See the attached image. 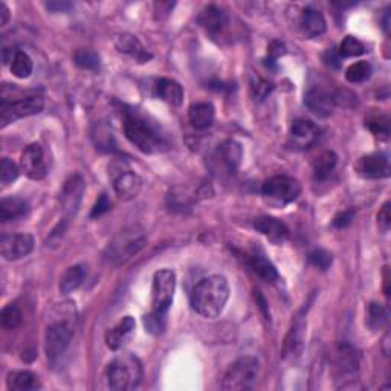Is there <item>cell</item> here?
Wrapping results in <instances>:
<instances>
[{"mask_svg":"<svg viewBox=\"0 0 391 391\" xmlns=\"http://www.w3.org/2000/svg\"><path fill=\"white\" fill-rule=\"evenodd\" d=\"M304 104L312 114L326 118L334 114L336 97L327 92L326 89L312 87L310 90H307V94L304 95Z\"/></svg>","mask_w":391,"mask_h":391,"instance_id":"cell-14","label":"cell"},{"mask_svg":"<svg viewBox=\"0 0 391 391\" xmlns=\"http://www.w3.org/2000/svg\"><path fill=\"white\" fill-rule=\"evenodd\" d=\"M156 94L170 106H180L184 101V89L172 78H160L156 82Z\"/></svg>","mask_w":391,"mask_h":391,"instance_id":"cell-26","label":"cell"},{"mask_svg":"<svg viewBox=\"0 0 391 391\" xmlns=\"http://www.w3.org/2000/svg\"><path fill=\"white\" fill-rule=\"evenodd\" d=\"M46 8L49 9V11H54V13H66L72 8V4L60 2V0H55V2H48Z\"/></svg>","mask_w":391,"mask_h":391,"instance_id":"cell-47","label":"cell"},{"mask_svg":"<svg viewBox=\"0 0 391 391\" xmlns=\"http://www.w3.org/2000/svg\"><path fill=\"white\" fill-rule=\"evenodd\" d=\"M388 321V312L384 306H380L378 303H372L368 306V312H367V324L372 330H379L382 329Z\"/></svg>","mask_w":391,"mask_h":391,"instance_id":"cell-34","label":"cell"},{"mask_svg":"<svg viewBox=\"0 0 391 391\" xmlns=\"http://www.w3.org/2000/svg\"><path fill=\"white\" fill-rule=\"evenodd\" d=\"M115 46L119 53L135 58L138 63H145L150 58H152V54H150L147 49L141 45V42H139V40L132 34L118 35L115 38Z\"/></svg>","mask_w":391,"mask_h":391,"instance_id":"cell-22","label":"cell"},{"mask_svg":"<svg viewBox=\"0 0 391 391\" xmlns=\"http://www.w3.org/2000/svg\"><path fill=\"white\" fill-rule=\"evenodd\" d=\"M353 209H347V211L339 213L335 219H334V226L335 228H346L350 224H352L353 220Z\"/></svg>","mask_w":391,"mask_h":391,"instance_id":"cell-45","label":"cell"},{"mask_svg":"<svg viewBox=\"0 0 391 391\" xmlns=\"http://www.w3.org/2000/svg\"><path fill=\"white\" fill-rule=\"evenodd\" d=\"M84 193V184L83 179L79 176H72L71 179L66 180V184L60 194V202H62L63 211L71 217L77 213V209L82 202V197Z\"/></svg>","mask_w":391,"mask_h":391,"instance_id":"cell-16","label":"cell"},{"mask_svg":"<svg viewBox=\"0 0 391 391\" xmlns=\"http://www.w3.org/2000/svg\"><path fill=\"white\" fill-rule=\"evenodd\" d=\"M33 60L25 51H16L11 58V74L16 78L25 79L33 74Z\"/></svg>","mask_w":391,"mask_h":391,"instance_id":"cell-32","label":"cell"},{"mask_svg":"<svg viewBox=\"0 0 391 391\" xmlns=\"http://www.w3.org/2000/svg\"><path fill=\"white\" fill-rule=\"evenodd\" d=\"M246 262H248L249 268L253 269L260 278H263L268 283H274L280 278L275 266L270 263V260L266 257V254L262 249L257 248L253 250V253L248 254Z\"/></svg>","mask_w":391,"mask_h":391,"instance_id":"cell-20","label":"cell"},{"mask_svg":"<svg viewBox=\"0 0 391 391\" xmlns=\"http://www.w3.org/2000/svg\"><path fill=\"white\" fill-rule=\"evenodd\" d=\"M332 363L338 376H353L359 372L360 352L352 344H339L334 352Z\"/></svg>","mask_w":391,"mask_h":391,"instance_id":"cell-11","label":"cell"},{"mask_svg":"<svg viewBox=\"0 0 391 391\" xmlns=\"http://www.w3.org/2000/svg\"><path fill=\"white\" fill-rule=\"evenodd\" d=\"M87 275V266L86 265H75L66 269L62 280H60V292L67 295L77 290L83 285L84 278Z\"/></svg>","mask_w":391,"mask_h":391,"instance_id":"cell-28","label":"cell"},{"mask_svg":"<svg viewBox=\"0 0 391 391\" xmlns=\"http://www.w3.org/2000/svg\"><path fill=\"white\" fill-rule=\"evenodd\" d=\"M28 202L22 197H6L0 202V220L11 222L23 217L28 213Z\"/></svg>","mask_w":391,"mask_h":391,"instance_id":"cell-29","label":"cell"},{"mask_svg":"<svg viewBox=\"0 0 391 391\" xmlns=\"http://www.w3.org/2000/svg\"><path fill=\"white\" fill-rule=\"evenodd\" d=\"M229 298V285L224 275L202 278L192 292V306L204 318H217Z\"/></svg>","mask_w":391,"mask_h":391,"instance_id":"cell-3","label":"cell"},{"mask_svg":"<svg viewBox=\"0 0 391 391\" xmlns=\"http://www.w3.org/2000/svg\"><path fill=\"white\" fill-rule=\"evenodd\" d=\"M242 158H243L242 145L233 141V139H226V141L220 144L214 155L217 164L229 175L237 172L240 163H242Z\"/></svg>","mask_w":391,"mask_h":391,"instance_id":"cell-15","label":"cell"},{"mask_svg":"<svg viewBox=\"0 0 391 391\" xmlns=\"http://www.w3.org/2000/svg\"><path fill=\"white\" fill-rule=\"evenodd\" d=\"M144 326L147 329V332H150V334H153V335L163 334L165 329V315H159L152 310V314L144 316Z\"/></svg>","mask_w":391,"mask_h":391,"instance_id":"cell-41","label":"cell"},{"mask_svg":"<svg viewBox=\"0 0 391 391\" xmlns=\"http://www.w3.org/2000/svg\"><path fill=\"white\" fill-rule=\"evenodd\" d=\"M254 228L275 245H282L289 237V229L286 228V225L283 222H280V220L275 217H269V216L258 217L254 220Z\"/></svg>","mask_w":391,"mask_h":391,"instance_id":"cell-19","label":"cell"},{"mask_svg":"<svg viewBox=\"0 0 391 391\" xmlns=\"http://www.w3.org/2000/svg\"><path fill=\"white\" fill-rule=\"evenodd\" d=\"M124 116V135L138 150L143 153L153 155L165 152L170 147L167 136L163 133L159 126L139 114L135 109H123Z\"/></svg>","mask_w":391,"mask_h":391,"instance_id":"cell-1","label":"cell"},{"mask_svg":"<svg viewBox=\"0 0 391 391\" xmlns=\"http://www.w3.org/2000/svg\"><path fill=\"white\" fill-rule=\"evenodd\" d=\"M304 330H306V323L303 316H297L292 327H290L289 334L285 339V347H283V353L285 358H297L302 353L303 348V341H304Z\"/></svg>","mask_w":391,"mask_h":391,"instance_id":"cell-24","label":"cell"},{"mask_svg":"<svg viewBox=\"0 0 391 391\" xmlns=\"http://www.w3.org/2000/svg\"><path fill=\"white\" fill-rule=\"evenodd\" d=\"M199 23L202 25V28L209 35L216 38L225 33V29L228 26V14L222 8H219L216 5H209L204 9L202 13H200Z\"/></svg>","mask_w":391,"mask_h":391,"instance_id":"cell-18","label":"cell"},{"mask_svg":"<svg viewBox=\"0 0 391 391\" xmlns=\"http://www.w3.org/2000/svg\"><path fill=\"white\" fill-rule=\"evenodd\" d=\"M327 23L323 13H319L318 9L314 8H306L302 17H299V29L304 37L314 38L323 34L326 31Z\"/></svg>","mask_w":391,"mask_h":391,"instance_id":"cell-23","label":"cell"},{"mask_svg":"<svg viewBox=\"0 0 391 391\" xmlns=\"http://www.w3.org/2000/svg\"><path fill=\"white\" fill-rule=\"evenodd\" d=\"M6 385L13 391H31L40 388L38 378L31 372H26V370L25 372L9 373Z\"/></svg>","mask_w":391,"mask_h":391,"instance_id":"cell-30","label":"cell"},{"mask_svg":"<svg viewBox=\"0 0 391 391\" xmlns=\"http://www.w3.org/2000/svg\"><path fill=\"white\" fill-rule=\"evenodd\" d=\"M338 164V156L336 153L327 152L321 153L316 160L314 163V176L316 180H327L330 177V175L334 173V170Z\"/></svg>","mask_w":391,"mask_h":391,"instance_id":"cell-31","label":"cell"},{"mask_svg":"<svg viewBox=\"0 0 391 391\" xmlns=\"http://www.w3.org/2000/svg\"><path fill=\"white\" fill-rule=\"evenodd\" d=\"M8 20H9V9L2 2V4H0V25L5 26L8 23Z\"/></svg>","mask_w":391,"mask_h":391,"instance_id":"cell-48","label":"cell"},{"mask_svg":"<svg viewBox=\"0 0 391 391\" xmlns=\"http://www.w3.org/2000/svg\"><path fill=\"white\" fill-rule=\"evenodd\" d=\"M43 107V98L37 95L20 98L16 99V101H6V99H2V103H0V126L5 128L8 124L17 121L20 118L37 115L42 112Z\"/></svg>","mask_w":391,"mask_h":391,"instance_id":"cell-8","label":"cell"},{"mask_svg":"<svg viewBox=\"0 0 391 391\" xmlns=\"http://www.w3.org/2000/svg\"><path fill=\"white\" fill-rule=\"evenodd\" d=\"M20 170L9 158H4L2 163H0V180H2V185H8L14 182L18 177Z\"/></svg>","mask_w":391,"mask_h":391,"instance_id":"cell-39","label":"cell"},{"mask_svg":"<svg viewBox=\"0 0 391 391\" xmlns=\"http://www.w3.org/2000/svg\"><path fill=\"white\" fill-rule=\"evenodd\" d=\"M272 84L268 83L262 77L254 75L250 78V90H253L254 98L260 99V101H263L265 98H268V95L272 92Z\"/></svg>","mask_w":391,"mask_h":391,"instance_id":"cell-40","label":"cell"},{"mask_svg":"<svg viewBox=\"0 0 391 391\" xmlns=\"http://www.w3.org/2000/svg\"><path fill=\"white\" fill-rule=\"evenodd\" d=\"M20 168L29 179H43L48 175V159L43 147L40 144L28 145L20 158Z\"/></svg>","mask_w":391,"mask_h":391,"instance_id":"cell-10","label":"cell"},{"mask_svg":"<svg viewBox=\"0 0 391 391\" xmlns=\"http://www.w3.org/2000/svg\"><path fill=\"white\" fill-rule=\"evenodd\" d=\"M114 188L119 199L132 200L141 193L143 179L133 172H123L121 175H118L115 177Z\"/></svg>","mask_w":391,"mask_h":391,"instance_id":"cell-21","label":"cell"},{"mask_svg":"<svg viewBox=\"0 0 391 391\" xmlns=\"http://www.w3.org/2000/svg\"><path fill=\"white\" fill-rule=\"evenodd\" d=\"M143 379V365L132 353L116 356L106 368V380L110 390H133Z\"/></svg>","mask_w":391,"mask_h":391,"instance_id":"cell-4","label":"cell"},{"mask_svg":"<svg viewBox=\"0 0 391 391\" xmlns=\"http://www.w3.org/2000/svg\"><path fill=\"white\" fill-rule=\"evenodd\" d=\"M258 378V360L255 358H240L228 368L224 376L222 388L226 391L250 390Z\"/></svg>","mask_w":391,"mask_h":391,"instance_id":"cell-6","label":"cell"},{"mask_svg":"<svg viewBox=\"0 0 391 391\" xmlns=\"http://www.w3.org/2000/svg\"><path fill=\"white\" fill-rule=\"evenodd\" d=\"M34 237L31 234L4 236L0 240V253L5 260H20L33 253Z\"/></svg>","mask_w":391,"mask_h":391,"instance_id":"cell-12","label":"cell"},{"mask_svg":"<svg viewBox=\"0 0 391 391\" xmlns=\"http://www.w3.org/2000/svg\"><path fill=\"white\" fill-rule=\"evenodd\" d=\"M309 260H310V263L315 265L316 268L326 270V269H329L330 265H332L334 257H332V254L327 253V250H324V249H315L314 253L309 255Z\"/></svg>","mask_w":391,"mask_h":391,"instance_id":"cell-42","label":"cell"},{"mask_svg":"<svg viewBox=\"0 0 391 391\" xmlns=\"http://www.w3.org/2000/svg\"><path fill=\"white\" fill-rule=\"evenodd\" d=\"M22 324V312L16 304H8L2 310V326L8 330H14Z\"/></svg>","mask_w":391,"mask_h":391,"instance_id":"cell-38","label":"cell"},{"mask_svg":"<svg viewBox=\"0 0 391 391\" xmlns=\"http://www.w3.org/2000/svg\"><path fill=\"white\" fill-rule=\"evenodd\" d=\"M110 206H112V204H110V200H109L107 194H101V196L98 197L97 204L94 205L92 213H90V217H99V216H103L104 213L109 211Z\"/></svg>","mask_w":391,"mask_h":391,"instance_id":"cell-44","label":"cell"},{"mask_svg":"<svg viewBox=\"0 0 391 391\" xmlns=\"http://www.w3.org/2000/svg\"><path fill=\"white\" fill-rule=\"evenodd\" d=\"M145 243V234L143 228L136 225L121 229L104 250V257L109 263L121 266L130 258L136 255Z\"/></svg>","mask_w":391,"mask_h":391,"instance_id":"cell-5","label":"cell"},{"mask_svg":"<svg viewBox=\"0 0 391 391\" xmlns=\"http://www.w3.org/2000/svg\"><path fill=\"white\" fill-rule=\"evenodd\" d=\"M135 332V319L132 316L123 318L116 327L110 329L106 334V344L110 350H119Z\"/></svg>","mask_w":391,"mask_h":391,"instance_id":"cell-25","label":"cell"},{"mask_svg":"<svg viewBox=\"0 0 391 391\" xmlns=\"http://www.w3.org/2000/svg\"><path fill=\"white\" fill-rule=\"evenodd\" d=\"M378 225L379 228L382 229V231H388L391 226V213H390V202H385L382 205V208L379 209L378 213Z\"/></svg>","mask_w":391,"mask_h":391,"instance_id":"cell-43","label":"cell"},{"mask_svg":"<svg viewBox=\"0 0 391 391\" xmlns=\"http://www.w3.org/2000/svg\"><path fill=\"white\" fill-rule=\"evenodd\" d=\"M319 138V128L309 119L298 118L290 126V139H292V144L297 148H309L314 145Z\"/></svg>","mask_w":391,"mask_h":391,"instance_id":"cell-17","label":"cell"},{"mask_svg":"<svg viewBox=\"0 0 391 391\" xmlns=\"http://www.w3.org/2000/svg\"><path fill=\"white\" fill-rule=\"evenodd\" d=\"M283 54H286V49H285L283 43L272 42L269 45V62H275V60Z\"/></svg>","mask_w":391,"mask_h":391,"instance_id":"cell-46","label":"cell"},{"mask_svg":"<svg viewBox=\"0 0 391 391\" xmlns=\"http://www.w3.org/2000/svg\"><path fill=\"white\" fill-rule=\"evenodd\" d=\"M74 62L78 67L86 69V71L97 72L101 67V58L92 49H78L74 54Z\"/></svg>","mask_w":391,"mask_h":391,"instance_id":"cell-33","label":"cell"},{"mask_svg":"<svg viewBox=\"0 0 391 391\" xmlns=\"http://www.w3.org/2000/svg\"><path fill=\"white\" fill-rule=\"evenodd\" d=\"M262 193L266 199L272 200L280 205H286L294 202V200L302 193V185L298 180L290 176H272L262 187Z\"/></svg>","mask_w":391,"mask_h":391,"instance_id":"cell-9","label":"cell"},{"mask_svg":"<svg viewBox=\"0 0 391 391\" xmlns=\"http://www.w3.org/2000/svg\"><path fill=\"white\" fill-rule=\"evenodd\" d=\"M176 290V275L173 270H158L152 285V310L159 315H165L173 303Z\"/></svg>","mask_w":391,"mask_h":391,"instance_id":"cell-7","label":"cell"},{"mask_svg":"<svg viewBox=\"0 0 391 391\" xmlns=\"http://www.w3.org/2000/svg\"><path fill=\"white\" fill-rule=\"evenodd\" d=\"M356 172L367 179H380L390 176V159L384 153H372L360 158L356 164Z\"/></svg>","mask_w":391,"mask_h":391,"instance_id":"cell-13","label":"cell"},{"mask_svg":"<svg viewBox=\"0 0 391 391\" xmlns=\"http://www.w3.org/2000/svg\"><path fill=\"white\" fill-rule=\"evenodd\" d=\"M365 51L367 49L360 40H358L356 37H352V35H347L339 46V57H346V58L359 57V55L365 54Z\"/></svg>","mask_w":391,"mask_h":391,"instance_id":"cell-35","label":"cell"},{"mask_svg":"<svg viewBox=\"0 0 391 391\" xmlns=\"http://www.w3.org/2000/svg\"><path fill=\"white\" fill-rule=\"evenodd\" d=\"M367 127L379 139H388L390 136V118L385 115L372 116L367 119Z\"/></svg>","mask_w":391,"mask_h":391,"instance_id":"cell-37","label":"cell"},{"mask_svg":"<svg viewBox=\"0 0 391 391\" xmlns=\"http://www.w3.org/2000/svg\"><path fill=\"white\" fill-rule=\"evenodd\" d=\"M54 318L48 324L45 332V350L48 359L55 360L67 350L75 332V304L63 303L58 304L54 312Z\"/></svg>","mask_w":391,"mask_h":391,"instance_id":"cell-2","label":"cell"},{"mask_svg":"<svg viewBox=\"0 0 391 391\" xmlns=\"http://www.w3.org/2000/svg\"><path fill=\"white\" fill-rule=\"evenodd\" d=\"M372 75V66L367 62H358L346 71V78L350 83H363Z\"/></svg>","mask_w":391,"mask_h":391,"instance_id":"cell-36","label":"cell"},{"mask_svg":"<svg viewBox=\"0 0 391 391\" xmlns=\"http://www.w3.org/2000/svg\"><path fill=\"white\" fill-rule=\"evenodd\" d=\"M188 119L197 130H205L214 123V107L211 103H197L189 107Z\"/></svg>","mask_w":391,"mask_h":391,"instance_id":"cell-27","label":"cell"}]
</instances>
